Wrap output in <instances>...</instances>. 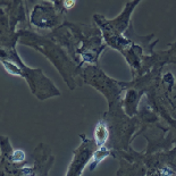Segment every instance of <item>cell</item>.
<instances>
[{"label":"cell","instance_id":"obj_1","mask_svg":"<svg viewBox=\"0 0 176 176\" xmlns=\"http://www.w3.org/2000/svg\"><path fill=\"white\" fill-rule=\"evenodd\" d=\"M107 139H108V130H107V125L101 122L99 123L96 129V140H97V144L99 147H102L106 143Z\"/></svg>","mask_w":176,"mask_h":176},{"label":"cell","instance_id":"obj_2","mask_svg":"<svg viewBox=\"0 0 176 176\" xmlns=\"http://www.w3.org/2000/svg\"><path fill=\"white\" fill-rule=\"evenodd\" d=\"M24 158H25V153L22 150H16L13 153V160L14 161H22V160H24Z\"/></svg>","mask_w":176,"mask_h":176},{"label":"cell","instance_id":"obj_3","mask_svg":"<svg viewBox=\"0 0 176 176\" xmlns=\"http://www.w3.org/2000/svg\"><path fill=\"white\" fill-rule=\"evenodd\" d=\"M75 1H66L65 2V7L66 8H72L73 6H74Z\"/></svg>","mask_w":176,"mask_h":176}]
</instances>
